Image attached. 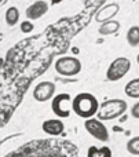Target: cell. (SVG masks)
I'll return each instance as SVG.
<instances>
[{
  "mask_svg": "<svg viewBox=\"0 0 139 157\" xmlns=\"http://www.w3.org/2000/svg\"><path fill=\"white\" fill-rule=\"evenodd\" d=\"M6 157H77V147L66 141L44 139L24 145Z\"/></svg>",
  "mask_w": 139,
  "mask_h": 157,
  "instance_id": "cell-1",
  "label": "cell"
},
{
  "mask_svg": "<svg viewBox=\"0 0 139 157\" xmlns=\"http://www.w3.org/2000/svg\"><path fill=\"white\" fill-rule=\"evenodd\" d=\"M98 108V99L88 92H81V94L76 95V98L72 101L73 112L83 119H92L94 114L99 112Z\"/></svg>",
  "mask_w": 139,
  "mask_h": 157,
  "instance_id": "cell-2",
  "label": "cell"
},
{
  "mask_svg": "<svg viewBox=\"0 0 139 157\" xmlns=\"http://www.w3.org/2000/svg\"><path fill=\"white\" fill-rule=\"evenodd\" d=\"M127 110V102L124 99H109L101 106L98 112V120H113L121 117Z\"/></svg>",
  "mask_w": 139,
  "mask_h": 157,
  "instance_id": "cell-3",
  "label": "cell"
},
{
  "mask_svg": "<svg viewBox=\"0 0 139 157\" xmlns=\"http://www.w3.org/2000/svg\"><path fill=\"white\" fill-rule=\"evenodd\" d=\"M54 68L57 71V73L61 75V76L72 77L80 73V71H81V62L74 57H62L55 61Z\"/></svg>",
  "mask_w": 139,
  "mask_h": 157,
  "instance_id": "cell-4",
  "label": "cell"
},
{
  "mask_svg": "<svg viewBox=\"0 0 139 157\" xmlns=\"http://www.w3.org/2000/svg\"><path fill=\"white\" fill-rule=\"evenodd\" d=\"M131 69V61L126 57H120V58H116L110 66L107 68L106 72V77L107 80L110 81H117L120 78H123L127 73L130 72Z\"/></svg>",
  "mask_w": 139,
  "mask_h": 157,
  "instance_id": "cell-5",
  "label": "cell"
},
{
  "mask_svg": "<svg viewBox=\"0 0 139 157\" xmlns=\"http://www.w3.org/2000/svg\"><path fill=\"white\" fill-rule=\"evenodd\" d=\"M84 127L87 132L90 134L92 138L98 139L101 142L109 141V131L105 127V124L98 119H87L84 123Z\"/></svg>",
  "mask_w": 139,
  "mask_h": 157,
  "instance_id": "cell-6",
  "label": "cell"
},
{
  "mask_svg": "<svg viewBox=\"0 0 139 157\" xmlns=\"http://www.w3.org/2000/svg\"><path fill=\"white\" fill-rule=\"evenodd\" d=\"M72 101V97L69 94H59L57 97H54L51 102V109L58 117L62 119H68L70 116V108L69 103Z\"/></svg>",
  "mask_w": 139,
  "mask_h": 157,
  "instance_id": "cell-7",
  "label": "cell"
},
{
  "mask_svg": "<svg viewBox=\"0 0 139 157\" xmlns=\"http://www.w3.org/2000/svg\"><path fill=\"white\" fill-rule=\"evenodd\" d=\"M55 94V84L51 81H41L33 90V98L39 102L50 101Z\"/></svg>",
  "mask_w": 139,
  "mask_h": 157,
  "instance_id": "cell-8",
  "label": "cell"
},
{
  "mask_svg": "<svg viewBox=\"0 0 139 157\" xmlns=\"http://www.w3.org/2000/svg\"><path fill=\"white\" fill-rule=\"evenodd\" d=\"M47 11H48V4L44 0H37L26 8V17L28 19H39Z\"/></svg>",
  "mask_w": 139,
  "mask_h": 157,
  "instance_id": "cell-9",
  "label": "cell"
},
{
  "mask_svg": "<svg viewBox=\"0 0 139 157\" xmlns=\"http://www.w3.org/2000/svg\"><path fill=\"white\" fill-rule=\"evenodd\" d=\"M118 10H120V6H118L117 3H110V4L105 6V7L101 8V10L98 11V14H96V17H95L96 22L105 24V22L110 21V19L118 13Z\"/></svg>",
  "mask_w": 139,
  "mask_h": 157,
  "instance_id": "cell-10",
  "label": "cell"
},
{
  "mask_svg": "<svg viewBox=\"0 0 139 157\" xmlns=\"http://www.w3.org/2000/svg\"><path fill=\"white\" fill-rule=\"evenodd\" d=\"M65 130V124L58 119H51V120H46L43 123V131L48 135L52 136H58L63 132Z\"/></svg>",
  "mask_w": 139,
  "mask_h": 157,
  "instance_id": "cell-11",
  "label": "cell"
},
{
  "mask_svg": "<svg viewBox=\"0 0 139 157\" xmlns=\"http://www.w3.org/2000/svg\"><path fill=\"white\" fill-rule=\"evenodd\" d=\"M87 157H112V150L109 146H90L87 150Z\"/></svg>",
  "mask_w": 139,
  "mask_h": 157,
  "instance_id": "cell-12",
  "label": "cell"
},
{
  "mask_svg": "<svg viewBox=\"0 0 139 157\" xmlns=\"http://www.w3.org/2000/svg\"><path fill=\"white\" fill-rule=\"evenodd\" d=\"M118 29H120V22L107 21V22H105V24L101 25V28H99L98 32L101 33V35L106 36V35H113V33H116Z\"/></svg>",
  "mask_w": 139,
  "mask_h": 157,
  "instance_id": "cell-13",
  "label": "cell"
},
{
  "mask_svg": "<svg viewBox=\"0 0 139 157\" xmlns=\"http://www.w3.org/2000/svg\"><path fill=\"white\" fill-rule=\"evenodd\" d=\"M126 94L131 98H139V77L138 78H132L128 83L126 84V88H124Z\"/></svg>",
  "mask_w": 139,
  "mask_h": 157,
  "instance_id": "cell-14",
  "label": "cell"
},
{
  "mask_svg": "<svg viewBox=\"0 0 139 157\" xmlns=\"http://www.w3.org/2000/svg\"><path fill=\"white\" fill-rule=\"evenodd\" d=\"M19 19V11L17 7H10L6 11V24L8 26H14V25L18 24Z\"/></svg>",
  "mask_w": 139,
  "mask_h": 157,
  "instance_id": "cell-15",
  "label": "cell"
},
{
  "mask_svg": "<svg viewBox=\"0 0 139 157\" xmlns=\"http://www.w3.org/2000/svg\"><path fill=\"white\" fill-rule=\"evenodd\" d=\"M127 41L131 47H137L139 44V26H131L127 32Z\"/></svg>",
  "mask_w": 139,
  "mask_h": 157,
  "instance_id": "cell-16",
  "label": "cell"
},
{
  "mask_svg": "<svg viewBox=\"0 0 139 157\" xmlns=\"http://www.w3.org/2000/svg\"><path fill=\"white\" fill-rule=\"evenodd\" d=\"M127 150L134 156H139V136H134L127 142Z\"/></svg>",
  "mask_w": 139,
  "mask_h": 157,
  "instance_id": "cell-17",
  "label": "cell"
},
{
  "mask_svg": "<svg viewBox=\"0 0 139 157\" xmlns=\"http://www.w3.org/2000/svg\"><path fill=\"white\" fill-rule=\"evenodd\" d=\"M33 29H35V25H33L30 21H28V19H26V21H22L21 22V30L24 33H29V32H32Z\"/></svg>",
  "mask_w": 139,
  "mask_h": 157,
  "instance_id": "cell-18",
  "label": "cell"
},
{
  "mask_svg": "<svg viewBox=\"0 0 139 157\" xmlns=\"http://www.w3.org/2000/svg\"><path fill=\"white\" fill-rule=\"evenodd\" d=\"M131 114H132V117H135V119H139V102L135 103V105L132 106Z\"/></svg>",
  "mask_w": 139,
  "mask_h": 157,
  "instance_id": "cell-19",
  "label": "cell"
},
{
  "mask_svg": "<svg viewBox=\"0 0 139 157\" xmlns=\"http://www.w3.org/2000/svg\"><path fill=\"white\" fill-rule=\"evenodd\" d=\"M113 131H115V132H121V131H123V128L118 127V125H115V127H113Z\"/></svg>",
  "mask_w": 139,
  "mask_h": 157,
  "instance_id": "cell-20",
  "label": "cell"
},
{
  "mask_svg": "<svg viewBox=\"0 0 139 157\" xmlns=\"http://www.w3.org/2000/svg\"><path fill=\"white\" fill-rule=\"evenodd\" d=\"M79 51H80V50L77 48V47H73V48H72V54H74V55L79 54Z\"/></svg>",
  "mask_w": 139,
  "mask_h": 157,
  "instance_id": "cell-21",
  "label": "cell"
},
{
  "mask_svg": "<svg viewBox=\"0 0 139 157\" xmlns=\"http://www.w3.org/2000/svg\"><path fill=\"white\" fill-rule=\"evenodd\" d=\"M118 120H120V123H124V121H126V120H127V116H126V114H123V116H121Z\"/></svg>",
  "mask_w": 139,
  "mask_h": 157,
  "instance_id": "cell-22",
  "label": "cell"
},
{
  "mask_svg": "<svg viewBox=\"0 0 139 157\" xmlns=\"http://www.w3.org/2000/svg\"><path fill=\"white\" fill-rule=\"evenodd\" d=\"M3 63H4V59H3V58H0V68L3 66Z\"/></svg>",
  "mask_w": 139,
  "mask_h": 157,
  "instance_id": "cell-23",
  "label": "cell"
},
{
  "mask_svg": "<svg viewBox=\"0 0 139 157\" xmlns=\"http://www.w3.org/2000/svg\"><path fill=\"white\" fill-rule=\"evenodd\" d=\"M51 2H52V3H55V4H57V3H61V2H62V0H51Z\"/></svg>",
  "mask_w": 139,
  "mask_h": 157,
  "instance_id": "cell-24",
  "label": "cell"
},
{
  "mask_svg": "<svg viewBox=\"0 0 139 157\" xmlns=\"http://www.w3.org/2000/svg\"><path fill=\"white\" fill-rule=\"evenodd\" d=\"M137 61H138V63H139V54H138V57H137Z\"/></svg>",
  "mask_w": 139,
  "mask_h": 157,
  "instance_id": "cell-25",
  "label": "cell"
},
{
  "mask_svg": "<svg viewBox=\"0 0 139 157\" xmlns=\"http://www.w3.org/2000/svg\"><path fill=\"white\" fill-rule=\"evenodd\" d=\"M2 3H3V0H0V4H2Z\"/></svg>",
  "mask_w": 139,
  "mask_h": 157,
  "instance_id": "cell-26",
  "label": "cell"
}]
</instances>
